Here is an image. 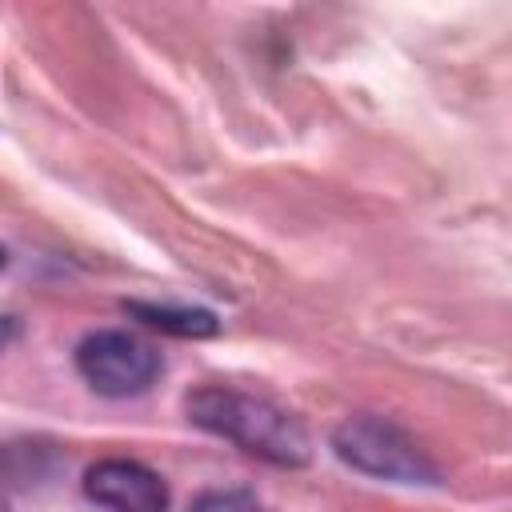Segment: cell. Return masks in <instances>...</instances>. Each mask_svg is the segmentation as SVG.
<instances>
[{"mask_svg":"<svg viewBox=\"0 0 512 512\" xmlns=\"http://www.w3.org/2000/svg\"><path fill=\"white\" fill-rule=\"evenodd\" d=\"M184 416L200 432L220 436L264 464L304 468L312 460V440L304 424L268 396L240 392L228 384H204L184 396Z\"/></svg>","mask_w":512,"mask_h":512,"instance_id":"6da1fadb","label":"cell"},{"mask_svg":"<svg viewBox=\"0 0 512 512\" xmlns=\"http://www.w3.org/2000/svg\"><path fill=\"white\" fill-rule=\"evenodd\" d=\"M332 452L340 464H348L360 476L388 480V484H416V488H436L444 484L436 460L392 420L384 416H348L332 428Z\"/></svg>","mask_w":512,"mask_h":512,"instance_id":"7a4b0ae2","label":"cell"},{"mask_svg":"<svg viewBox=\"0 0 512 512\" xmlns=\"http://www.w3.org/2000/svg\"><path fill=\"white\" fill-rule=\"evenodd\" d=\"M72 360H76L80 380H84L92 392L108 396V400L140 396V392H148V388L160 380V372H164L160 352H156L148 340H140V336H132V332H120V328H96V332H88V336L76 344Z\"/></svg>","mask_w":512,"mask_h":512,"instance_id":"3957f363","label":"cell"},{"mask_svg":"<svg viewBox=\"0 0 512 512\" xmlns=\"http://www.w3.org/2000/svg\"><path fill=\"white\" fill-rule=\"evenodd\" d=\"M84 496L108 512H168V484L140 460H96L84 472Z\"/></svg>","mask_w":512,"mask_h":512,"instance_id":"277c9868","label":"cell"},{"mask_svg":"<svg viewBox=\"0 0 512 512\" xmlns=\"http://www.w3.org/2000/svg\"><path fill=\"white\" fill-rule=\"evenodd\" d=\"M124 312L140 320L144 328H156L164 336L180 340H204L220 332V320L208 308H188V304H156V300H124Z\"/></svg>","mask_w":512,"mask_h":512,"instance_id":"5b68a950","label":"cell"},{"mask_svg":"<svg viewBox=\"0 0 512 512\" xmlns=\"http://www.w3.org/2000/svg\"><path fill=\"white\" fill-rule=\"evenodd\" d=\"M188 512H268V508L248 488H208L192 500Z\"/></svg>","mask_w":512,"mask_h":512,"instance_id":"8992f818","label":"cell"}]
</instances>
